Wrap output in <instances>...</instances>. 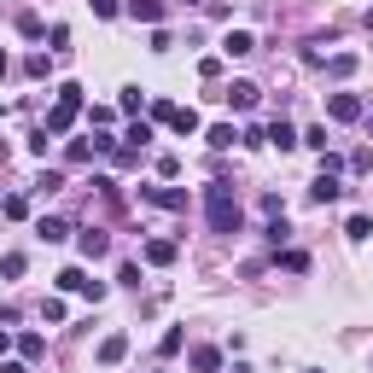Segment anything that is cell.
<instances>
[{
    "label": "cell",
    "instance_id": "6da1fadb",
    "mask_svg": "<svg viewBox=\"0 0 373 373\" xmlns=\"http://www.w3.org/2000/svg\"><path fill=\"white\" fill-rule=\"evenodd\" d=\"M210 228H216V234H234L239 228V204H234V192L228 187H210Z\"/></svg>",
    "mask_w": 373,
    "mask_h": 373
},
{
    "label": "cell",
    "instance_id": "7a4b0ae2",
    "mask_svg": "<svg viewBox=\"0 0 373 373\" xmlns=\"http://www.w3.org/2000/svg\"><path fill=\"white\" fill-rule=\"evenodd\" d=\"M152 111H158L169 128H181V135H199V111H187V105H164V100H158Z\"/></svg>",
    "mask_w": 373,
    "mask_h": 373
},
{
    "label": "cell",
    "instance_id": "3957f363",
    "mask_svg": "<svg viewBox=\"0 0 373 373\" xmlns=\"http://www.w3.org/2000/svg\"><path fill=\"white\" fill-rule=\"evenodd\" d=\"M59 291H88V298H93V303H100V298H105V286H100V280H88V274H82V268H64V274H59Z\"/></svg>",
    "mask_w": 373,
    "mask_h": 373
},
{
    "label": "cell",
    "instance_id": "277c9868",
    "mask_svg": "<svg viewBox=\"0 0 373 373\" xmlns=\"http://www.w3.org/2000/svg\"><path fill=\"white\" fill-rule=\"evenodd\" d=\"M140 199H152L164 210H187V192H175V187H140Z\"/></svg>",
    "mask_w": 373,
    "mask_h": 373
},
{
    "label": "cell",
    "instance_id": "5b68a950",
    "mask_svg": "<svg viewBox=\"0 0 373 373\" xmlns=\"http://www.w3.org/2000/svg\"><path fill=\"white\" fill-rule=\"evenodd\" d=\"M222 53H228V59H245V53H257L251 29H228V41H222Z\"/></svg>",
    "mask_w": 373,
    "mask_h": 373
},
{
    "label": "cell",
    "instance_id": "8992f818",
    "mask_svg": "<svg viewBox=\"0 0 373 373\" xmlns=\"http://www.w3.org/2000/svg\"><path fill=\"white\" fill-rule=\"evenodd\" d=\"M333 117L338 123H356V117H362V100H356V93H333Z\"/></svg>",
    "mask_w": 373,
    "mask_h": 373
},
{
    "label": "cell",
    "instance_id": "52a82bcc",
    "mask_svg": "<svg viewBox=\"0 0 373 373\" xmlns=\"http://www.w3.org/2000/svg\"><path fill=\"white\" fill-rule=\"evenodd\" d=\"M128 18H140V24H158V18H164V0H128Z\"/></svg>",
    "mask_w": 373,
    "mask_h": 373
},
{
    "label": "cell",
    "instance_id": "ba28073f",
    "mask_svg": "<svg viewBox=\"0 0 373 373\" xmlns=\"http://www.w3.org/2000/svg\"><path fill=\"white\" fill-rule=\"evenodd\" d=\"M123 356H128V338H123V333H111L105 344H100V362H105V367H117Z\"/></svg>",
    "mask_w": 373,
    "mask_h": 373
},
{
    "label": "cell",
    "instance_id": "9c48e42d",
    "mask_svg": "<svg viewBox=\"0 0 373 373\" xmlns=\"http://www.w3.org/2000/svg\"><path fill=\"white\" fill-rule=\"evenodd\" d=\"M222 100H228L234 111H251V105H257V88H251V82H234L228 93H222Z\"/></svg>",
    "mask_w": 373,
    "mask_h": 373
},
{
    "label": "cell",
    "instance_id": "30bf717a",
    "mask_svg": "<svg viewBox=\"0 0 373 373\" xmlns=\"http://www.w3.org/2000/svg\"><path fill=\"white\" fill-rule=\"evenodd\" d=\"M146 263H175V239H146Z\"/></svg>",
    "mask_w": 373,
    "mask_h": 373
},
{
    "label": "cell",
    "instance_id": "8fae6325",
    "mask_svg": "<svg viewBox=\"0 0 373 373\" xmlns=\"http://www.w3.org/2000/svg\"><path fill=\"white\" fill-rule=\"evenodd\" d=\"M105 245H111V239H105V234H93V228L82 234V257H105Z\"/></svg>",
    "mask_w": 373,
    "mask_h": 373
},
{
    "label": "cell",
    "instance_id": "7c38bea8",
    "mask_svg": "<svg viewBox=\"0 0 373 373\" xmlns=\"http://www.w3.org/2000/svg\"><path fill=\"white\" fill-rule=\"evenodd\" d=\"M239 135H234V128L228 123H216V128H210V146H216V152H228V146H234Z\"/></svg>",
    "mask_w": 373,
    "mask_h": 373
},
{
    "label": "cell",
    "instance_id": "4fadbf2b",
    "mask_svg": "<svg viewBox=\"0 0 373 373\" xmlns=\"http://www.w3.org/2000/svg\"><path fill=\"white\" fill-rule=\"evenodd\" d=\"M0 216H12V222L29 216V199H18V192H12V199H0Z\"/></svg>",
    "mask_w": 373,
    "mask_h": 373
},
{
    "label": "cell",
    "instance_id": "5bb4252c",
    "mask_svg": "<svg viewBox=\"0 0 373 373\" xmlns=\"http://www.w3.org/2000/svg\"><path fill=\"white\" fill-rule=\"evenodd\" d=\"M36 234H41V239H64V222H59V216H41Z\"/></svg>",
    "mask_w": 373,
    "mask_h": 373
},
{
    "label": "cell",
    "instance_id": "9a60e30c",
    "mask_svg": "<svg viewBox=\"0 0 373 373\" xmlns=\"http://www.w3.org/2000/svg\"><path fill=\"white\" fill-rule=\"evenodd\" d=\"M216 362H222L216 350H199V356H192V367H199V373H216Z\"/></svg>",
    "mask_w": 373,
    "mask_h": 373
},
{
    "label": "cell",
    "instance_id": "2e32d148",
    "mask_svg": "<svg viewBox=\"0 0 373 373\" xmlns=\"http://www.w3.org/2000/svg\"><path fill=\"white\" fill-rule=\"evenodd\" d=\"M268 140H274V146H280V152H286V146H291V140H298V135H291V128H286V123H274V128H268Z\"/></svg>",
    "mask_w": 373,
    "mask_h": 373
},
{
    "label": "cell",
    "instance_id": "e0dca14e",
    "mask_svg": "<svg viewBox=\"0 0 373 373\" xmlns=\"http://www.w3.org/2000/svg\"><path fill=\"white\" fill-rule=\"evenodd\" d=\"M327 70H333V76H350V70H356V53H338V59L327 64Z\"/></svg>",
    "mask_w": 373,
    "mask_h": 373
},
{
    "label": "cell",
    "instance_id": "ac0fdd59",
    "mask_svg": "<svg viewBox=\"0 0 373 373\" xmlns=\"http://www.w3.org/2000/svg\"><path fill=\"white\" fill-rule=\"evenodd\" d=\"M93 12H100V18H117V0H93Z\"/></svg>",
    "mask_w": 373,
    "mask_h": 373
},
{
    "label": "cell",
    "instance_id": "d6986e66",
    "mask_svg": "<svg viewBox=\"0 0 373 373\" xmlns=\"http://www.w3.org/2000/svg\"><path fill=\"white\" fill-rule=\"evenodd\" d=\"M0 373H29V367H24V362H6V367H0Z\"/></svg>",
    "mask_w": 373,
    "mask_h": 373
},
{
    "label": "cell",
    "instance_id": "ffe728a7",
    "mask_svg": "<svg viewBox=\"0 0 373 373\" xmlns=\"http://www.w3.org/2000/svg\"><path fill=\"white\" fill-rule=\"evenodd\" d=\"M6 350H12V338H6V327H0V356H6Z\"/></svg>",
    "mask_w": 373,
    "mask_h": 373
},
{
    "label": "cell",
    "instance_id": "44dd1931",
    "mask_svg": "<svg viewBox=\"0 0 373 373\" xmlns=\"http://www.w3.org/2000/svg\"><path fill=\"white\" fill-rule=\"evenodd\" d=\"M0 70H6V53H0Z\"/></svg>",
    "mask_w": 373,
    "mask_h": 373
}]
</instances>
